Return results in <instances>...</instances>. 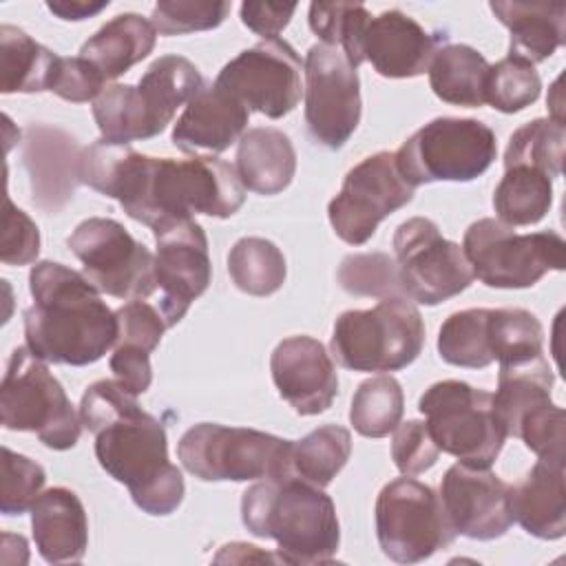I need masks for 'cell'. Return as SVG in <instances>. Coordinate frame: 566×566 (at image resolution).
<instances>
[{"instance_id":"6da1fadb","label":"cell","mask_w":566,"mask_h":566,"mask_svg":"<svg viewBox=\"0 0 566 566\" xmlns=\"http://www.w3.org/2000/svg\"><path fill=\"white\" fill-rule=\"evenodd\" d=\"M80 181L115 199L130 219L150 230L192 214L228 219L245 201L234 166L219 157L159 159L108 139L82 148Z\"/></svg>"},{"instance_id":"7a4b0ae2","label":"cell","mask_w":566,"mask_h":566,"mask_svg":"<svg viewBox=\"0 0 566 566\" xmlns=\"http://www.w3.org/2000/svg\"><path fill=\"white\" fill-rule=\"evenodd\" d=\"M82 424L95 436L99 467L124 484L148 515H170L184 500L181 471L168 460L164 424L137 405L117 380H97L80 402Z\"/></svg>"},{"instance_id":"3957f363","label":"cell","mask_w":566,"mask_h":566,"mask_svg":"<svg viewBox=\"0 0 566 566\" xmlns=\"http://www.w3.org/2000/svg\"><path fill=\"white\" fill-rule=\"evenodd\" d=\"M33 305L24 310L27 347L44 363L84 367L117 340V316L88 279L57 261L29 272Z\"/></svg>"},{"instance_id":"277c9868","label":"cell","mask_w":566,"mask_h":566,"mask_svg":"<svg viewBox=\"0 0 566 566\" xmlns=\"http://www.w3.org/2000/svg\"><path fill=\"white\" fill-rule=\"evenodd\" d=\"M243 526L274 539L285 564L332 562L340 544V526L332 497L296 475L265 478L243 491Z\"/></svg>"},{"instance_id":"5b68a950","label":"cell","mask_w":566,"mask_h":566,"mask_svg":"<svg viewBox=\"0 0 566 566\" xmlns=\"http://www.w3.org/2000/svg\"><path fill=\"white\" fill-rule=\"evenodd\" d=\"M424 323L407 296L380 298L371 310L343 312L332 332L329 349L349 371H398L422 352Z\"/></svg>"},{"instance_id":"8992f818","label":"cell","mask_w":566,"mask_h":566,"mask_svg":"<svg viewBox=\"0 0 566 566\" xmlns=\"http://www.w3.org/2000/svg\"><path fill=\"white\" fill-rule=\"evenodd\" d=\"M292 447L294 440L259 429L199 422L181 436L177 455L203 482H248L294 475Z\"/></svg>"},{"instance_id":"52a82bcc","label":"cell","mask_w":566,"mask_h":566,"mask_svg":"<svg viewBox=\"0 0 566 566\" xmlns=\"http://www.w3.org/2000/svg\"><path fill=\"white\" fill-rule=\"evenodd\" d=\"M0 422L9 431H33L53 451L73 449L82 418L60 380L29 347H15L0 385Z\"/></svg>"},{"instance_id":"ba28073f","label":"cell","mask_w":566,"mask_h":566,"mask_svg":"<svg viewBox=\"0 0 566 566\" xmlns=\"http://www.w3.org/2000/svg\"><path fill=\"white\" fill-rule=\"evenodd\" d=\"M473 279L497 290L533 287L566 265V241L555 230L517 234L500 219L473 221L462 239Z\"/></svg>"},{"instance_id":"9c48e42d","label":"cell","mask_w":566,"mask_h":566,"mask_svg":"<svg viewBox=\"0 0 566 566\" xmlns=\"http://www.w3.org/2000/svg\"><path fill=\"white\" fill-rule=\"evenodd\" d=\"M497 155L495 133L480 119L436 117L396 150L402 177L416 188L433 181H473Z\"/></svg>"},{"instance_id":"30bf717a","label":"cell","mask_w":566,"mask_h":566,"mask_svg":"<svg viewBox=\"0 0 566 566\" xmlns=\"http://www.w3.org/2000/svg\"><path fill=\"white\" fill-rule=\"evenodd\" d=\"M427 429L442 453L471 467H491L506 440L493 396L464 380L433 382L418 400Z\"/></svg>"},{"instance_id":"8fae6325","label":"cell","mask_w":566,"mask_h":566,"mask_svg":"<svg viewBox=\"0 0 566 566\" xmlns=\"http://www.w3.org/2000/svg\"><path fill=\"white\" fill-rule=\"evenodd\" d=\"M555 382L548 360L500 367L493 409L506 438H520L539 460H566V413L551 400Z\"/></svg>"},{"instance_id":"7c38bea8","label":"cell","mask_w":566,"mask_h":566,"mask_svg":"<svg viewBox=\"0 0 566 566\" xmlns=\"http://www.w3.org/2000/svg\"><path fill=\"white\" fill-rule=\"evenodd\" d=\"M380 551L398 564H418L455 539L440 495L413 478L387 482L376 497Z\"/></svg>"},{"instance_id":"4fadbf2b","label":"cell","mask_w":566,"mask_h":566,"mask_svg":"<svg viewBox=\"0 0 566 566\" xmlns=\"http://www.w3.org/2000/svg\"><path fill=\"white\" fill-rule=\"evenodd\" d=\"M88 283L108 296L144 301L157 290L155 256L119 221L88 217L66 239Z\"/></svg>"},{"instance_id":"5bb4252c","label":"cell","mask_w":566,"mask_h":566,"mask_svg":"<svg viewBox=\"0 0 566 566\" xmlns=\"http://www.w3.org/2000/svg\"><path fill=\"white\" fill-rule=\"evenodd\" d=\"M394 252L402 294L416 303H444L473 281L462 248L444 239L427 217H411L396 228Z\"/></svg>"},{"instance_id":"9a60e30c","label":"cell","mask_w":566,"mask_h":566,"mask_svg":"<svg viewBox=\"0 0 566 566\" xmlns=\"http://www.w3.org/2000/svg\"><path fill=\"white\" fill-rule=\"evenodd\" d=\"M413 199V186L402 177L396 153L380 150L356 164L327 206L329 223L349 245L367 243L378 223Z\"/></svg>"},{"instance_id":"2e32d148","label":"cell","mask_w":566,"mask_h":566,"mask_svg":"<svg viewBox=\"0 0 566 566\" xmlns=\"http://www.w3.org/2000/svg\"><path fill=\"white\" fill-rule=\"evenodd\" d=\"M305 124L312 139L338 150L360 122V80L345 53L314 44L305 57Z\"/></svg>"},{"instance_id":"e0dca14e","label":"cell","mask_w":566,"mask_h":566,"mask_svg":"<svg viewBox=\"0 0 566 566\" xmlns=\"http://www.w3.org/2000/svg\"><path fill=\"white\" fill-rule=\"evenodd\" d=\"M301 71L303 64L294 46L281 38H270L232 57L214 82L248 111L281 119L301 102Z\"/></svg>"},{"instance_id":"ac0fdd59","label":"cell","mask_w":566,"mask_h":566,"mask_svg":"<svg viewBox=\"0 0 566 566\" xmlns=\"http://www.w3.org/2000/svg\"><path fill=\"white\" fill-rule=\"evenodd\" d=\"M153 234L157 241L155 279L161 292L159 312L166 325L172 327L212 281L208 237L195 219L170 221Z\"/></svg>"},{"instance_id":"d6986e66","label":"cell","mask_w":566,"mask_h":566,"mask_svg":"<svg viewBox=\"0 0 566 566\" xmlns=\"http://www.w3.org/2000/svg\"><path fill=\"white\" fill-rule=\"evenodd\" d=\"M511 484L500 480L489 467L455 462L440 484L444 513L455 531L469 539L489 542L502 537L511 524Z\"/></svg>"},{"instance_id":"ffe728a7","label":"cell","mask_w":566,"mask_h":566,"mask_svg":"<svg viewBox=\"0 0 566 566\" xmlns=\"http://www.w3.org/2000/svg\"><path fill=\"white\" fill-rule=\"evenodd\" d=\"M279 396L298 413L316 416L332 407L338 394V374L325 345L312 336L283 338L270 358Z\"/></svg>"},{"instance_id":"44dd1931","label":"cell","mask_w":566,"mask_h":566,"mask_svg":"<svg viewBox=\"0 0 566 566\" xmlns=\"http://www.w3.org/2000/svg\"><path fill=\"white\" fill-rule=\"evenodd\" d=\"M82 148L62 128L31 124L24 130L22 161L31 181V199L46 214H57L80 181Z\"/></svg>"},{"instance_id":"7402d4cb","label":"cell","mask_w":566,"mask_h":566,"mask_svg":"<svg viewBox=\"0 0 566 566\" xmlns=\"http://www.w3.org/2000/svg\"><path fill=\"white\" fill-rule=\"evenodd\" d=\"M444 35L429 33L411 15L389 9L369 20L363 38V55L382 77L405 80L429 71Z\"/></svg>"},{"instance_id":"603a6c76","label":"cell","mask_w":566,"mask_h":566,"mask_svg":"<svg viewBox=\"0 0 566 566\" xmlns=\"http://www.w3.org/2000/svg\"><path fill=\"white\" fill-rule=\"evenodd\" d=\"M250 111L217 82L203 84L172 126V144L184 153H223L245 133Z\"/></svg>"},{"instance_id":"cb8c5ba5","label":"cell","mask_w":566,"mask_h":566,"mask_svg":"<svg viewBox=\"0 0 566 566\" xmlns=\"http://www.w3.org/2000/svg\"><path fill=\"white\" fill-rule=\"evenodd\" d=\"M38 553L49 564H75L88 546V520L82 500L66 486H53L31 506Z\"/></svg>"},{"instance_id":"d4e9b609","label":"cell","mask_w":566,"mask_h":566,"mask_svg":"<svg viewBox=\"0 0 566 566\" xmlns=\"http://www.w3.org/2000/svg\"><path fill=\"white\" fill-rule=\"evenodd\" d=\"M511 515L528 535L537 539H559L566 535V484L564 462L537 460L531 471L511 486Z\"/></svg>"},{"instance_id":"484cf974","label":"cell","mask_w":566,"mask_h":566,"mask_svg":"<svg viewBox=\"0 0 566 566\" xmlns=\"http://www.w3.org/2000/svg\"><path fill=\"white\" fill-rule=\"evenodd\" d=\"M493 15L509 29V55L522 57L533 66L551 57L566 42L564 2H509L489 4Z\"/></svg>"},{"instance_id":"4316f807","label":"cell","mask_w":566,"mask_h":566,"mask_svg":"<svg viewBox=\"0 0 566 566\" xmlns=\"http://www.w3.org/2000/svg\"><path fill=\"white\" fill-rule=\"evenodd\" d=\"M234 170L243 188L256 195H279L294 179L296 150L279 128H250L239 139Z\"/></svg>"},{"instance_id":"83f0119b","label":"cell","mask_w":566,"mask_h":566,"mask_svg":"<svg viewBox=\"0 0 566 566\" xmlns=\"http://www.w3.org/2000/svg\"><path fill=\"white\" fill-rule=\"evenodd\" d=\"M155 40L157 31L150 20L139 13H119L82 44L80 57L88 60L108 82L148 57Z\"/></svg>"},{"instance_id":"f1b7e54d","label":"cell","mask_w":566,"mask_h":566,"mask_svg":"<svg viewBox=\"0 0 566 566\" xmlns=\"http://www.w3.org/2000/svg\"><path fill=\"white\" fill-rule=\"evenodd\" d=\"M491 64L469 44H442L429 64V86L438 99L478 108L486 104Z\"/></svg>"},{"instance_id":"f546056e","label":"cell","mask_w":566,"mask_h":566,"mask_svg":"<svg viewBox=\"0 0 566 566\" xmlns=\"http://www.w3.org/2000/svg\"><path fill=\"white\" fill-rule=\"evenodd\" d=\"M203 84V75L190 60L181 55L157 57L137 82L155 130L161 133L172 122L177 108L188 104Z\"/></svg>"},{"instance_id":"4dcf8cb0","label":"cell","mask_w":566,"mask_h":566,"mask_svg":"<svg viewBox=\"0 0 566 566\" xmlns=\"http://www.w3.org/2000/svg\"><path fill=\"white\" fill-rule=\"evenodd\" d=\"M60 55L35 42L13 24L0 27V91L42 93L51 91Z\"/></svg>"},{"instance_id":"1f68e13d","label":"cell","mask_w":566,"mask_h":566,"mask_svg":"<svg viewBox=\"0 0 566 566\" xmlns=\"http://www.w3.org/2000/svg\"><path fill=\"white\" fill-rule=\"evenodd\" d=\"M553 203V179L528 166L504 168L495 186L493 208L506 226H533L542 221Z\"/></svg>"},{"instance_id":"d6a6232c","label":"cell","mask_w":566,"mask_h":566,"mask_svg":"<svg viewBox=\"0 0 566 566\" xmlns=\"http://www.w3.org/2000/svg\"><path fill=\"white\" fill-rule=\"evenodd\" d=\"M93 117L102 139L130 144L159 135L133 84H111L93 99Z\"/></svg>"},{"instance_id":"836d02e7","label":"cell","mask_w":566,"mask_h":566,"mask_svg":"<svg viewBox=\"0 0 566 566\" xmlns=\"http://www.w3.org/2000/svg\"><path fill=\"white\" fill-rule=\"evenodd\" d=\"M228 274L241 292L270 296L285 283V256L263 237H243L230 248Z\"/></svg>"},{"instance_id":"e575fe53","label":"cell","mask_w":566,"mask_h":566,"mask_svg":"<svg viewBox=\"0 0 566 566\" xmlns=\"http://www.w3.org/2000/svg\"><path fill=\"white\" fill-rule=\"evenodd\" d=\"M352 453V433L340 424H323L292 447V473L316 486H327Z\"/></svg>"},{"instance_id":"d590c367","label":"cell","mask_w":566,"mask_h":566,"mask_svg":"<svg viewBox=\"0 0 566 566\" xmlns=\"http://www.w3.org/2000/svg\"><path fill=\"white\" fill-rule=\"evenodd\" d=\"M491 356L500 367L524 365L542 358L544 329L537 316L522 307H497L489 314Z\"/></svg>"},{"instance_id":"8d00e7d4","label":"cell","mask_w":566,"mask_h":566,"mask_svg":"<svg viewBox=\"0 0 566 566\" xmlns=\"http://www.w3.org/2000/svg\"><path fill=\"white\" fill-rule=\"evenodd\" d=\"M489 307L453 312L438 332V354L453 367L482 369L493 363L489 343Z\"/></svg>"},{"instance_id":"74e56055","label":"cell","mask_w":566,"mask_h":566,"mask_svg":"<svg viewBox=\"0 0 566 566\" xmlns=\"http://www.w3.org/2000/svg\"><path fill=\"white\" fill-rule=\"evenodd\" d=\"M402 411L400 382L394 376H374L358 385L349 407V422L365 438H385L400 424Z\"/></svg>"},{"instance_id":"f35d334b","label":"cell","mask_w":566,"mask_h":566,"mask_svg":"<svg viewBox=\"0 0 566 566\" xmlns=\"http://www.w3.org/2000/svg\"><path fill=\"white\" fill-rule=\"evenodd\" d=\"M564 142H566L564 122H557L553 117L548 119L537 117L520 126L511 135L504 153V168L528 166L555 179L562 175Z\"/></svg>"},{"instance_id":"ab89813d","label":"cell","mask_w":566,"mask_h":566,"mask_svg":"<svg viewBox=\"0 0 566 566\" xmlns=\"http://www.w3.org/2000/svg\"><path fill=\"white\" fill-rule=\"evenodd\" d=\"M307 20L310 29L323 40V44L340 49L354 69L365 62L363 38L371 20L365 4L312 2Z\"/></svg>"},{"instance_id":"60d3db41","label":"cell","mask_w":566,"mask_h":566,"mask_svg":"<svg viewBox=\"0 0 566 566\" xmlns=\"http://www.w3.org/2000/svg\"><path fill=\"white\" fill-rule=\"evenodd\" d=\"M542 91L535 66L522 57L506 55L489 69L486 104L500 113H520L531 106Z\"/></svg>"},{"instance_id":"b9f144b4","label":"cell","mask_w":566,"mask_h":566,"mask_svg":"<svg viewBox=\"0 0 566 566\" xmlns=\"http://www.w3.org/2000/svg\"><path fill=\"white\" fill-rule=\"evenodd\" d=\"M338 283L354 296H405L396 261L385 252L347 254L338 268Z\"/></svg>"},{"instance_id":"7bdbcfd3","label":"cell","mask_w":566,"mask_h":566,"mask_svg":"<svg viewBox=\"0 0 566 566\" xmlns=\"http://www.w3.org/2000/svg\"><path fill=\"white\" fill-rule=\"evenodd\" d=\"M230 2L161 0L153 7L150 22L159 35H186L217 29L230 13Z\"/></svg>"},{"instance_id":"ee69618b","label":"cell","mask_w":566,"mask_h":566,"mask_svg":"<svg viewBox=\"0 0 566 566\" xmlns=\"http://www.w3.org/2000/svg\"><path fill=\"white\" fill-rule=\"evenodd\" d=\"M46 482L44 469L22 455L2 447V495L0 511L4 515H22L33 506Z\"/></svg>"},{"instance_id":"f6af8a7d","label":"cell","mask_w":566,"mask_h":566,"mask_svg":"<svg viewBox=\"0 0 566 566\" xmlns=\"http://www.w3.org/2000/svg\"><path fill=\"white\" fill-rule=\"evenodd\" d=\"M115 347H130L153 354L168 327L161 312L146 301H128L117 312Z\"/></svg>"},{"instance_id":"bcb514c9","label":"cell","mask_w":566,"mask_h":566,"mask_svg":"<svg viewBox=\"0 0 566 566\" xmlns=\"http://www.w3.org/2000/svg\"><path fill=\"white\" fill-rule=\"evenodd\" d=\"M440 449L436 447L429 429L420 420H407L394 429L391 460L405 475H420L438 462Z\"/></svg>"},{"instance_id":"7dc6e473","label":"cell","mask_w":566,"mask_h":566,"mask_svg":"<svg viewBox=\"0 0 566 566\" xmlns=\"http://www.w3.org/2000/svg\"><path fill=\"white\" fill-rule=\"evenodd\" d=\"M40 252V230L31 217L15 208L9 197H4V232H2V263L4 265H27L38 259Z\"/></svg>"},{"instance_id":"c3c4849f","label":"cell","mask_w":566,"mask_h":566,"mask_svg":"<svg viewBox=\"0 0 566 566\" xmlns=\"http://www.w3.org/2000/svg\"><path fill=\"white\" fill-rule=\"evenodd\" d=\"M106 80L102 73L84 57H62L57 60L55 77L51 84V93L66 102H91L95 99L106 86Z\"/></svg>"},{"instance_id":"681fc988","label":"cell","mask_w":566,"mask_h":566,"mask_svg":"<svg viewBox=\"0 0 566 566\" xmlns=\"http://www.w3.org/2000/svg\"><path fill=\"white\" fill-rule=\"evenodd\" d=\"M115 380L133 396L144 394L153 382V367L150 354L130 347H115L108 360Z\"/></svg>"},{"instance_id":"f907efd6","label":"cell","mask_w":566,"mask_h":566,"mask_svg":"<svg viewBox=\"0 0 566 566\" xmlns=\"http://www.w3.org/2000/svg\"><path fill=\"white\" fill-rule=\"evenodd\" d=\"M241 22L263 35V40L276 38L292 20L296 4H276V2H243L241 4Z\"/></svg>"},{"instance_id":"816d5d0a","label":"cell","mask_w":566,"mask_h":566,"mask_svg":"<svg viewBox=\"0 0 566 566\" xmlns=\"http://www.w3.org/2000/svg\"><path fill=\"white\" fill-rule=\"evenodd\" d=\"M111 2L108 0H51L46 2V9L57 15L60 20H84V18H91L95 13H99L102 9H106Z\"/></svg>"}]
</instances>
